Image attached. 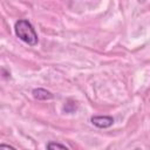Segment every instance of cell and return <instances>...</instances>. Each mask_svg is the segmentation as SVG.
I'll return each mask as SVG.
<instances>
[{
	"label": "cell",
	"mask_w": 150,
	"mask_h": 150,
	"mask_svg": "<svg viewBox=\"0 0 150 150\" xmlns=\"http://www.w3.org/2000/svg\"><path fill=\"white\" fill-rule=\"evenodd\" d=\"M14 30H15V35L20 40L26 42L27 45L35 46L38 43V34H36L33 25L28 20L21 19L19 21H16L15 26H14Z\"/></svg>",
	"instance_id": "1"
},
{
	"label": "cell",
	"mask_w": 150,
	"mask_h": 150,
	"mask_svg": "<svg viewBox=\"0 0 150 150\" xmlns=\"http://www.w3.org/2000/svg\"><path fill=\"white\" fill-rule=\"evenodd\" d=\"M90 121L95 127L101 128V129L109 128L114 124V118L111 116H93Z\"/></svg>",
	"instance_id": "2"
},
{
	"label": "cell",
	"mask_w": 150,
	"mask_h": 150,
	"mask_svg": "<svg viewBox=\"0 0 150 150\" xmlns=\"http://www.w3.org/2000/svg\"><path fill=\"white\" fill-rule=\"evenodd\" d=\"M32 94L36 100H50V98H53V94L46 89H42V88L34 89L32 91Z\"/></svg>",
	"instance_id": "3"
},
{
	"label": "cell",
	"mask_w": 150,
	"mask_h": 150,
	"mask_svg": "<svg viewBox=\"0 0 150 150\" xmlns=\"http://www.w3.org/2000/svg\"><path fill=\"white\" fill-rule=\"evenodd\" d=\"M48 149H68L66 145L63 144H59V143H48L47 144Z\"/></svg>",
	"instance_id": "4"
},
{
	"label": "cell",
	"mask_w": 150,
	"mask_h": 150,
	"mask_svg": "<svg viewBox=\"0 0 150 150\" xmlns=\"http://www.w3.org/2000/svg\"><path fill=\"white\" fill-rule=\"evenodd\" d=\"M0 148H8V149H14L13 146H11V145H6V144H1V145H0Z\"/></svg>",
	"instance_id": "5"
}]
</instances>
